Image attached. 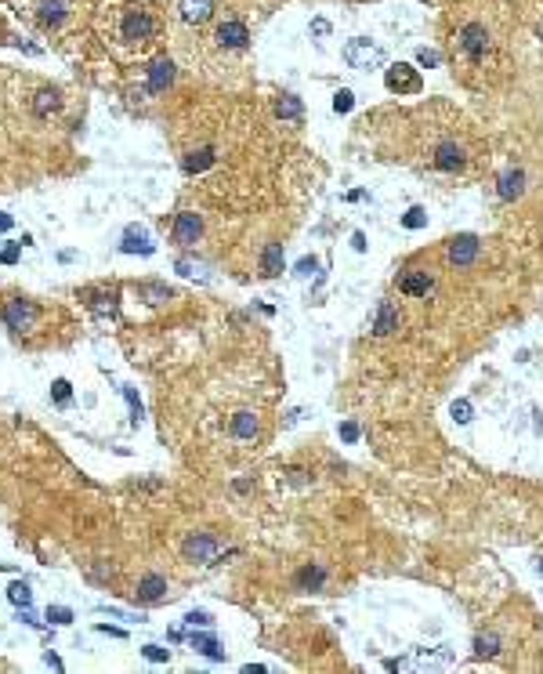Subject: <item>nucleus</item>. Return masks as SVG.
I'll return each mask as SVG.
<instances>
[{"label": "nucleus", "mask_w": 543, "mask_h": 674, "mask_svg": "<svg viewBox=\"0 0 543 674\" xmlns=\"http://www.w3.org/2000/svg\"><path fill=\"white\" fill-rule=\"evenodd\" d=\"M344 62L351 69H377L384 62V51L373 40H366V36H355V40L344 44Z\"/></svg>", "instance_id": "nucleus-1"}, {"label": "nucleus", "mask_w": 543, "mask_h": 674, "mask_svg": "<svg viewBox=\"0 0 543 674\" xmlns=\"http://www.w3.org/2000/svg\"><path fill=\"white\" fill-rule=\"evenodd\" d=\"M156 33V19L149 15V11H142V8H134V11H127L123 15V25H120V36L127 44H145L149 36Z\"/></svg>", "instance_id": "nucleus-2"}, {"label": "nucleus", "mask_w": 543, "mask_h": 674, "mask_svg": "<svg viewBox=\"0 0 543 674\" xmlns=\"http://www.w3.org/2000/svg\"><path fill=\"white\" fill-rule=\"evenodd\" d=\"M457 47H460L471 62L485 58V51H489V33H485V25H482V22H467L464 29L457 33Z\"/></svg>", "instance_id": "nucleus-3"}, {"label": "nucleus", "mask_w": 543, "mask_h": 674, "mask_svg": "<svg viewBox=\"0 0 543 674\" xmlns=\"http://www.w3.org/2000/svg\"><path fill=\"white\" fill-rule=\"evenodd\" d=\"M384 84H388V91L416 95V91H420V73H416V69L409 66V62H395V66H388Z\"/></svg>", "instance_id": "nucleus-4"}, {"label": "nucleus", "mask_w": 543, "mask_h": 674, "mask_svg": "<svg viewBox=\"0 0 543 674\" xmlns=\"http://www.w3.org/2000/svg\"><path fill=\"white\" fill-rule=\"evenodd\" d=\"M36 304L33 301H26V298H11V301H4V323L11 326V330H33L36 326Z\"/></svg>", "instance_id": "nucleus-5"}, {"label": "nucleus", "mask_w": 543, "mask_h": 674, "mask_svg": "<svg viewBox=\"0 0 543 674\" xmlns=\"http://www.w3.org/2000/svg\"><path fill=\"white\" fill-rule=\"evenodd\" d=\"M199 232H203V221H199V214L185 210V214H178V218H174L171 236H174V243H178V247H192L196 239H199Z\"/></svg>", "instance_id": "nucleus-6"}, {"label": "nucleus", "mask_w": 543, "mask_h": 674, "mask_svg": "<svg viewBox=\"0 0 543 674\" xmlns=\"http://www.w3.org/2000/svg\"><path fill=\"white\" fill-rule=\"evenodd\" d=\"M214 40H218L221 47H229V51H243V47L250 44V29H247V25L239 22V19H229V22L218 25Z\"/></svg>", "instance_id": "nucleus-7"}, {"label": "nucleus", "mask_w": 543, "mask_h": 674, "mask_svg": "<svg viewBox=\"0 0 543 674\" xmlns=\"http://www.w3.org/2000/svg\"><path fill=\"white\" fill-rule=\"evenodd\" d=\"M446 258H449V265H457V269H467V265L478 258V239H475V236H457V239H449Z\"/></svg>", "instance_id": "nucleus-8"}, {"label": "nucleus", "mask_w": 543, "mask_h": 674, "mask_svg": "<svg viewBox=\"0 0 543 674\" xmlns=\"http://www.w3.org/2000/svg\"><path fill=\"white\" fill-rule=\"evenodd\" d=\"M134 599L142 602V605H156V602H163V599H167V580H163L160 573H149V577H142V580H138V591H134Z\"/></svg>", "instance_id": "nucleus-9"}, {"label": "nucleus", "mask_w": 543, "mask_h": 674, "mask_svg": "<svg viewBox=\"0 0 543 674\" xmlns=\"http://www.w3.org/2000/svg\"><path fill=\"white\" fill-rule=\"evenodd\" d=\"M181 551H185V558H196V562H214V558H218V544H214V537H207V533H192Z\"/></svg>", "instance_id": "nucleus-10"}, {"label": "nucleus", "mask_w": 543, "mask_h": 674, "mask_svg": "<svg viewBox=\"0 0 543 674\" xmlns=\"http://www.w3.org/2000/svg\"><path fill=\"white\" fill-rule=\"evenodd\" d=\"M522 193H525V174L522 171H503L500 178H496V196L503 200V203H514V200H522Z\"/></svg>", "instance_id": "nucleus-11"}, {"label": "nucleus", "mask_w": 543, "mask_h": 674, "mask_svg": "<svg viewBox=\"0 0 543 674\" xmlns=\"http://www.w3.org/2000/svg\"><path fill=\"white\" fill-rule=\"evenodd\" d=\"M178 15H181V22H188V25H203V22H210V15H214V0H181V4H178Z\"/></svg>", "instance_id": "nucleus-12"}, {"label": "nucleus", "mask_w": 543, "mask_h": 674, "mask_svg": "<svg viewBox=\"0 0 543 674\" xmlns=\"http://www.w3.org/2000/svg\"><path fill=\"white\" fill-rule=\"evenodd\" d=\"M464 163H467L464 145H457V142H442V145L435 149V167H438V171H460Z\"/></svg>", "instance_id": "nucleus-13"}, {"label": "nucleus", "mask_w": 543, "mask_h": 674, "mask_svg": "<svg viewBox=\"0 0 543 674\" xmlns=\"http://www.w3.org/2000/svg\"><path fill=\"white\" fill-rule=\"evenodd\" d=\"M171 84H174V62L171 58H156L153 66H149V91L160 95V91H167Z\"/></svg>", "instance_id": "nucleus-14"}, {"label": "nucleus", "mask_w": 543, "mask_h": 674, "mask_svg": "<svg viewBox=\"0 0 543 674\" xmlns=\"http://www.w3.org/2000/svg\"><path fill=\"white\" fill-rule=\"evenodd\" d=\"M402 294H409V298H427V290L435 287V279H431V272H424V269H409L406 276H402Z\"/></svg>", "instance_id": "nucleus-15"}, {"label": "nucleus", "mask_w": 543, "mask_h": 674, "mask_svg": "<svg viewBox=\"0 0 543 674\" xmlns=\"http://www.w3.org/2000/svg\"><path fill=\"white\" fill-rule=\"evenodd\" d=\"M120 250H123V254H156V243L149 239V232H145V228L131 225L127 232H123V243H120Z\"/></svg>", "instance_id": "nucleus-16"}, {"label": "nucleus", "mask_w": 543, "mask_h": 674, "mask_svg": "<svg viewBox=\"0 0 543 674\" xmlns=\"http://www.w3.org/2000/svg\"><path fill=\"white\" fill-rule=\"evenodd\" d=\"M399 330V309L391 301H381L377 304V320H373V334L377 337H388V334H395Z\"/></svg>", "instance_id": "nucleus-17"}, {"label": "nucleus", "mask_w": 543, "mask_h": 674, "mask_svg": "<svg viewBox=\"0 0 543 674\" xmlns=\"http://www.w3.org/2000/svg\"><path fill=\"white\" fill-rule=\"evenodd\" d=\"M229 431H232L236 439H257V417L250 413V410H239V413L232 417Z\"/></svg>", "instance_id": "nucleus-18"}, {"label": "nucleus", "mask_w": 543, "mask_h": 674, "mask_svg": "<svg viewBox=\"0 0 543 674\" xmlns=\"http://www.w3.org/2000/svg\"><path fill=\"white\" fill-rule=\"evenodd\" d=\"M283 272V243H268L261 254V276H279Z\"/></svg>", "instance_id": "nucleus-19"}, {"label": "nucleus", "mask_w": 543, "mask_h": 674, "mask_svg": "<svg viewBox=\"0 0 543 674\" xmlns=\"http://www.w3.org/2000/svg\"><path fill=\"white\" fill-rule=\"evenodd\" d=\"M294 583H297L301 591H319L323 583H326V569H323V566H305V569L297 573Z\"/></svg>", "instance_id": "nucleus-20"}, {"label": "nucleus", "mask_w": 543, "mask_h": 674, "mask_svg": "<svg viewBox=\"0 0 543 674\" xmlns=\"http://www.w3.org/2000/svg\"><path fill=\"white\" fill-rule=\"evenodd\" d=\"M36 19H40V25H58L66 19V0H44L40 11H36Z\"/></svg>", "instance_id": "nucleus-21"}, {"label": "nucleus", "mask_w": 543, "mask_h": 674, "mask_svg": "<svg viewBox=\"0 0 543 674\" xmlns=\"http://www.w3.org/2000/svg\"><path fill=\"white\" fill-rule=\"evenodd\" d=\"M301 112H305V106H301L297 95L275 98V117H283V120H301Z\"/></svg>", "instance_id": "nucleus-22"}, {"label": "nucleus", "mask_w": 543, "mask_h": 674, "mask_svg": "<svg viewBox=\"0 0 543 674\" xmlns=\"http://www.w3.org/2000/svg\"><path fill=\"white\" fill-rule=\"evenodd\" d=\"M192 649L203 653L207 660H225V649L210 638V634H192Z\"/></svg>", "instance_id": "nucleus-23"}, {"label": "nucleus", "mask_w": 543, "mask_h": 674, "mask_svg": "<svg viewBox=\"0 0 543 674\" xmlns=\"http://www.w3.org/2000/svg\"><path fill=\"white\" fill-rule=\"evenodd\" d=\"M210 163H214V149H199V152H188L181 167H185L188 174H199V171H207Z\"/></svg>", "instance_id": "nucleus-24"}, {"label": "nucleus", "mask_w": 543, "mask_h": 674, "mask_svg": "<svg viewBox=\"0 0 543 674\" xmlns=\"http://www.w3.org/2000/svg\"><path fill=\"white\" fill-rule=\"evenodd\" d=\"M8 599L15 602L18 609H26V605L33 602V591H29V583H26V580H15V583L8 588Z\"/></svg>", "instance_id": "nucleus-25"}, {"label": "nucleus", "mask_w": 543, "mask_h": 674, "mask_svg": "<svg viewBox=\"0 0 543 674\" xmlns=\"http://www.w3.org/2000/svg\"><path fill=\"white\" fill-rule=\"evenodd\" d=\"M496 653H500L496 634H478V638H475V656H496Z\"/></svg>", "instance_id": "nucleus-26"}, {"label": "nucleus", "mask_w": 543, "mask_h": 674, "mask_svg": "<svg viewBox=\"0 0 543 674\" xmlns=\"http://www.w3.org/2000/svg\"><path fill=\"white\" fill-rule=\"evenodd\" d=\"M55 109H58V95L55 91H40V95H36V101H33L36 117H47V112H55Z\"/></svg>", "instance_id": "nucleus-27"}, {"label": "nucleus", "mask_w": 543, "mask_h": 674, "mask_svg": "<svg viewBox=\"0 0 543 674\" xmlns=\"http://www.w3.org/2000/svg\"><path fill=\"white\" fill-rule=\"evenodd\" d=\"M449 413H453V421H457V424H467L475 410H471V402H467V399H457V402L449 406Z\"/></svg>", "instance_id": "nucleus-28"}, {"label": "nucleus", "mask_w": 543, "mask_h": 674, "mask_svg": "<svg viewBox=\"0 0 543 674\" xmlns=\"http://www.w3.org/2000/svg\"><path fill=\"white\" fill-rule=\"evenodd\" d=\"M402 225H406V228H424V225H427L424 207H409L406 214H402Z\"/></svg>", "instance_id": "nucleus-29"}, {"label": "nucleus", "mask_w": 543, "mask_h": 674, "mask_svg": "<svg viewBox=\"0 0 543 674\" xmlns=\"http://www.w3.org/2000/svg\"><path fill=\"white\" fill-rule=\"evenodd\" d=\"M351 106H355V95H351L348 87H340V91L333 95V109L337 112H351Z\"/></svg>", "instance_id": "nucleus-30"}, {"label": "nucleus", "mask_w": 543, "mask_h": 674, "mask_svg": "<svg viewBox=\"0 0 543 674\" xmlns=\"http://www.w3.org/2000/svg\"><path fill=\"white\" fill-rule=\"evenodd\" d=\"M47 620H51V624H73V609H66V605H51V609H47Z\"/></svg>", "instance_id": "nucleus-31"}, {"label": "nucleus", "mask_w": 543, "mask_h": 674, "mask_svg": "<svg viewBox=\"0 0 543 674\" xmlns=\"http://www.w3.org/2000/svg\"><path fill=\"white\" fill-rule=\"evenodd\" d=\"M185 624H188V627H214V616L203 613V609H192V613L185 616Z\"/></svg>", "instance_id": "nucleus-32"}, {"label": "nucleus", "mask_w": 543, "mask_h": 674, "mask_svg": "<svg viewBox=\"0 0 543 674\" xmlns=\"http://www.w3.org/2000/svg\"><path fill=\"white\" fill-rule=\"evenodd\" d=\"M51 396H55V402H58V406H66V402L73 399V392H69V381H62V377H58L55 385H51Z\"/></svg>", "instance_id": "nucleus-33"}, {"label": "nucleus", "mask_w": 543, "mask_h": 674, "mask_svg": "<svg viewBox=\"0 0 543 674\" xmlns=\"http://www.w3.org/2000/svg\"><path fill=\"white\" fill-rule=\"evenodd\" d=\"M145 660H153V664H167L171 660V649H163V645H145Z\"/></svg>", "instance_id": "nucleus-34"}, {"label": "nucleus", "mask_w": 543, "mask_h": 674, "mask_svg": "<svg viewBox=\"0 0 543 674\" xmlns=\"http://www.w3.org/2000/svg\"><path fill=\"white\" fill-rule=\"evenodd\" d=\"M416 62H420L424 69H435L442 58H438V51H427V47H420V51H416Z\"/></svg>", "instance_id": "nucleus-35"}, {"label": "nucleus", "mask_w": 543, "mask_h": 674, "mask_svg": "<svg viewBox=\"0 0 543 674\" xmlns=\"http://www.w3.org/2000/svg\"><path fill=\"white\" fill-rule=\"evenodd\" d=\"M18 254H22V243H8L4 250H0V261H4V265H15Z\"/></svg>", "instance_id": "nucleus-36"}, {"label": "nucleus", "mask_w": 543, "mask_h": 674, "mask_svg": "<svg viewBox=\"0 0 543 674\" xmlns=\"http://www.w3.org/2000/svg\"><path fill=\"white\" fill-rule=\"evenodd\" d=\"M315 269H319V261H315V258H301V261H297V269H294V276L305 279V276H312Z\"/></svg>", "instance_id": "nucleus-37"}, {"label": "nucleus", "mask_w": 543, "mask_h": 674, "mask_svg": "<svg viewBox=\"0 0 543 674\" xmlns=\"http://www.w3.org/2000/svg\"><path fill=\"white\" fill-rule=\"evenodd\" d=\"M340 439H344V442H359V424L355 421H344V424H340Z\"/></svg>", "instance_id": "nucleus-38"}, {"label": "nucleus", "mask_w": 543, "mask_h": 674, "mask_svg": "<svg viewBox=\"0 0 543 674\" xmlns=\"http://www.w3.org/2000/svg\"><path fill=\"white\" fill-rule=\"evenodd\" d=\"M123 396H127V402H131V413H134V424H138V421H142V402H138L134 388H123Z\"/></svg>", "instance_id": "nucleus-39"}, {"label": "nucleus", "mask_w": 543, "mask_h": 674, "mask_svg": "<svg viewBox=\"0 0 543 674\" xmlns=\"http://www.w3.org/2000/svg\"><path fill=\"white\" fill-rule=\"evenodd\" d=\"M109 616H116V620H131V624H134V620H138V624L145 620L142 613H123V609H112V605H109Z\"/></svg>", "instance_id": "nucleus-40"}, {"label": "nucleus", "mask_w": 543, "mask_h": 674, "mask_svg": "<svg viewBox=\"0 0 543 674\" xmlns=\"http://www.w3.org/2000/svg\"><path fill=\"white\" fill-rule=\"evenodd\" d=\"M312 33H315V36H330V22H326V19H315V22H312Z\"/></svg>", "instance_id": "nucleus-41"}, {"label": "nucleus", "mask_w": 543, "mask_h": 674, "mask_svg": "<svg viewBox=\"0 0 543 674\" xmlns=\"http://www.w3.org/2000/svg\"><path fill=\"white\" fill-rule=\"evenodd\" d=\"M142 294L153 298V301H163V298H167V290H163V287H142Z\"/></svg>", "instance_id": "nucleus-42"}, {"label": "nucleus", "mask_w": 543, "mask_h": 674, "mask_svg": "<svg viewBox=\"0 0 543 674\" xmlns=\"http://www.w3.org/2000/svg\"><path fill=\"white\" fill-rule=\"evenodd\" d=\"M44 664H47V667H55V671H62V660H58L55 653H44Z\"/></svg>", "instance_id": "nucleus-43"}, {"label": "nucleus", "mask_w": 543, "mask_h": 674, "mask_svg": "<svg viewBox=\"0 0 543 674\" xmlns=\"http://www.w3.org/2000/svg\"><path fill=\"white\" fill-rule=\"evenodd\" d=\"M98 631H102V634H112V638H123V631H120V627H109V624H98Z\"/></svg>", "instance_id": "nucleus-44"}, {"label": "nucleus", "mask_w": 543, "mask_h": 674, "mask_svg": "<svg viewBox=\"0 0 543 674\" xmlns=\"http://www.w3.org/2000/svg\"><path fill=\"white\" fill-rule=\"evenodd\" d=\"M11 225H15V218H11V214H0V232H8Z\"/></svg>", "instance_id": "nucleus-45"}, {"label": "nucleus", "mask_w": 543, "mask_h": 674, "mask_svg": "<svg viewBox=\"0 0 543 674\" xmlns=\"http://www.w3.org/2000/svg\"><path fill=\"white\" fill-rule=\"evenodd\" d=\"M351 247H355V250H366V236L355 232V236H351Z\"/></svg>", "instance_id": "nucleus-46"}, {"label": "nucleus", "mask_w": 543, "mask_h": 674, "mask_svg": "<svg viewBox=\"0 0 543 674\" xmlns=\"http://www.w3.org/2000/svg\"><path fill=\"white\" fill-rule=\"evenodd\" d=\"M540 36H543V29H540Z\"/></svg>", "instance_id": "nucleus-47"}]
</instances>
